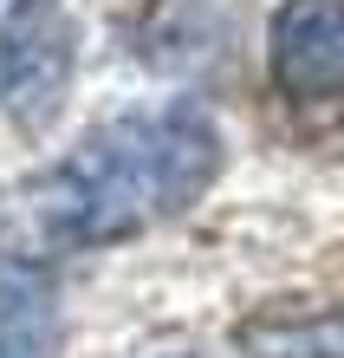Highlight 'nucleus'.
Instances as JSON below:
<instances>
[{
	"mask_svg": "<svg viewBox=\"0 0 344 358\" xmlns=\"http://www.w3.org/2000/svg\"><path fill=\"white\" fill-rule=\"evenodd\" d=\"M214 176H221V131L202 104L176 98L163 111H124L84 131L27 189V202L59 248H104L195 208Z\"/></svg>",
	"mask_w": 344,
	"mask_h": 358,
	"instance_id": "obj_1",
	"label": "nucleus"
},
{
	"mask_svg": "<svg viewBox=\"0 0 344 358\" xmlns=\"http://www.w3.org/2000/svg\"><path fill=\"white\" fill-rule=\"evenodd\" d=\"M78 78V20L66 0H13L0 13V111L13 131H52Z\"/></svg>",
	"mask_w": 344,
	"mask_h": 358,
	"instance_id": "obj_2",
	"label": "nucleus"
},
{
	"mask_svg": "<svg viewBox=\"0 0 344 358\" xmlns=\"http://www.w3.org/2000/svg\"><path fill=\"white\" fill-rule=\"evenodd\" d=\"M267 66L299 104L344 98V0H286L267 27Z\"/></svg>",
	"mask_w": 344,
	"mask_h": 358,
	"instance_id": "obj_3",
	"label": "nucleus"
},
{
	"mask_svg": "<svg viewBox=\"0 0 344 358\" xmlns=\"http://www.w3.org/2000/svg\"><path fill=\"white\" fill-rule=\"evenodd\" d=\"M66 320L39 267H0V358H59Z\"/></svg>",
	"mask_w": 344,
	"mask_h": 358,
	"instance_id": "obj_4",
	"label": "nucleus"
},
{
	"mask_svg": "<svg viewBox=\"0 0 344 358\" xmlns=\"http://www.w3.org/2000/svg\"><path fill=\"white\" fill-rule=\"evenodd\" d=\"M241 358H344V306H273L234 326Z\"/></svg>",
	"mask_w": 344,
	"mask_h": 358,
	"instance_id": "obj_5",
	"label": "nucleus"
},
{
	"mask_svg": "<svg viewBox=\"0 0 344 358\" xmlns=\"http://www.w3.org/2000/svg\"><path fill=\"white\" fill-rule=\"evenodd\" d=\"M221 39H227V7L221 0H169V7L149 20L143 46H149V66H169V72H195L208 59H221Z\"/></svg>",
	"mask_w": 344,
	"mask_h": 358,
	"instance_id": "obj_6",
	"label": "nucleus"
}]
</instances>
